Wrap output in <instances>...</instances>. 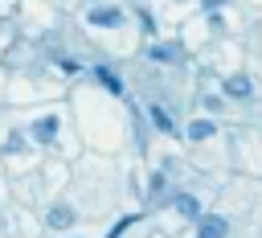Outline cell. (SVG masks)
<instances>
[{
	"label": "cell",
	"mask_w": 262,
	"mask_h": 238,
	"mask_svg": "<svg viewBox=\"0 0 262 238\" xmlns=\"http://www.w3.org/2000/svg\"><path fill=\"white\" fill-rule=\"evenodd\" d=\"M147 115H151V123H156L160 131H172V119H168V111H164V107H147Z\"/></svg>",
	"instance_id": "9"
},
{
	"label": "cell",
	"mask_w": 262,
	"mask_h": 238,
	"mask_svg": "<svg viewBox=\"0 0 262 238\" xmlns=\"http://www.w3.org/2000/svg\"><path fill=\"white\" fill-rule=\"evenodd\" d=\"M74 222H78V213H74L70 205H53V209H49V226H53V230H70Z\"/></svg>",
	"instance_id": "5"
},
{
	"label": "cell",
	"mask_w": 262,
	"mask_h": 238,
	"mask_svg": "<svg viewBox=\"0 0 262 238\" xmlns=\"http://www.w3.org/2000/svg\"><path fill=\"white\" fill-rule=\"evenodd\" d=\"M94 78H98V82H102L111 94H123V78H119V74H111L106 66H94Z\"/></svg>",
	"instance_id": "7"
},
{
	"label": "cell",
	"mask_w": 262,
	"mask_h": 238,
	"mask_svg": "<svg viewBox=\"0 0 262 238\" xmlns=\"http://www.w3.org/2000/svg\"><path fill=\"white\" fill-rule=\"evenodd\" d=\"M164 189H168V176H164V172H151V185H147V193H151V197H160Z\"/></svg>",
	"instance_id": "11"
},
{
	"label": "cell",
	"mask_w": 262,
	"mask_h": 238,
	"mask_svg": "<svg viewBox=\"0 0 262 238\" xmlns=\"http://www.w3.org/2000/svg\"><path fill=\"white\" fill-rule=\"evenodd\" d=\"M147 57H156V62H172L176 53H172V45H147Z\"/></svg>",
	"instance_id": "10"
},
{
	"label": "cell",
	"mask_w": 262,
	"mask_h": 238,
	"mask_svg": "<svg viewBox=\"0 0 262 238\" xmlns=\"http://www.w3.org/2000/svg\"><path fill=\"white\" fill-rule=\"evenodd\" d=\"M127 16H123V8H90L86 12V25H94V29H119Z\"/></svg>",
	"instance_id": "1"
},
{
	"label": "cell",
	"mask_w": 262,
	"mask_h": 238,
	"mask_svg": "<svg viewBox=\"0 0 262 238\" xmlns=\"http://www.w3.org/2000/svg\"><path fill=\"white\" fill-rule=\"evenodd\" d=\"M213 131H217L213 119H196V123H188V140H209Z\"/></svg>",
	"instance_id": "8"
},
{
	"label": "cell",
	"mask_w": 262,
	"mask_h": 238,
	"mask_svg": "<svg viewBox=\"0 0 262 238\" xmlns=\"http://www.w3.org/2000/svg\"><path fill=\"white\" fill-rule=\"evenodd\" d=\"M250 90H254V86H250V78H246V74L225 78V94H229V98H250Z\"/></svg>",
	"instance_id": "6"
},
{
	"label": "cell",
	"mask_w": 262,
	"mask_h": 238,
	"mask_svg": "<svg viewBox=\"0 0 262 238\" xmlns=\"http://www.w3.org/2000/svg\"><path fill=\"white\" fill-rule=\"evenodd\" d=\"M229 234V222L221 217V213H201V222H196V238H225Z\"/></svg>",
	"instance_id": "2"
},
{
	"label": "cell",
	"mask_w": 262,
	"mask_h": 238,
	"mask_svg": "<svg viewBox=\"0 0 262 238\" xmlns=\"http://www.w3.org/2000/svg\"><path fill=\"white\" fill-rule=\"evenodd\" d=\"M57 127H61V123H57V115H41V119L33 123V140H41V144H49V140L57 135Z\"/></svg>",
	"instance_id": "3"
},
{
	"label": "cell",
	"mask_w": 262,
	"mask_h": 238,
	"mask_svg": "<svg viewBox=\"0 0 262 238\" xmlns=\"http://www.w3.org/2000/svg\"><path fill=\"white\" fill-rule=\"evenodd\" d=\"M201 4H205V8H209V12H217V8H221V4H225V0H201Z\"/></svg>",
	"instance_id": "12"
},
{
	"label": "cell",
	"mask_w": 262,
	"mask_h": 238,
	"mask_svg": "<svg viewBox=\"0 0 262 238\" xmlns=\"http://www.w3.org/2000/svg\"><path fill=\"white\" fill-rule=\"evenodd\" d=\"M172 205H176V213H180V217H188V222H201V201H196L192 193H180Z\"/></svg>",
	"instance_id": "4"
}]
</instances>
